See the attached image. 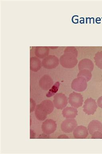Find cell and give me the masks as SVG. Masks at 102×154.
Returning <instances> with one entry per match:
<instances>
[{"label":"cell","instance_id":"6da1fadb","mask_svg":"<svg viewBox=\"0 0 102 154\" xmlns=\"http://www.w3.org/2000/svg\"><path fill=\"white\" fill-rule=\"evenodd\" d=\"M54 103L50 100L43 101L40 104L36 106L35 114L36 118L40 121H44L48 114L52 112L54 109Z\"/></svg>","mask_w":102,"mask_h":154},{"label":"cell","instance_id":"7a4b0ae2","mask_svg":"<svg viewBox=\"0 0 102 154\" xmlns=\"http://www.w3.org/2000/svg\"><path fill=\"white\" fill-rule=\"evenodd\" d=\"M77 56L69 53H64V54L60 57V62L64 68H72L77 64Z\"/></svg>","mask_w":102,"mask_h":154},{"label":"cell","instance_id":"3957f363","mask_svg":"<svg viewBox=\"0 0 102 154\" xmlns=\"http://www.w3.org/2000/svg\"><path fill=\"white\" fill-rule=\"evenodd\" d=\"M88 130L92 138H102V123L98 120H93L89 124Z\"/></svg>","mask_w":102,"mask_h":154},{"label":"cell","instance_id":"277c9868","mask_svg":"<svg viewBox=\"0 0 102 154\" xmlns=\"http://www.w3.org/2000/svg\"><path fill=\"white\" fill-rule=\"evenodd\" d=\"M53 103L54 106L57 109H64L68 104V98L64 94L62 93H59L56 94L54 96Z\"/></svg>","mask_w":102,"mask_h":154},{"label":"cell","instance_id":"5b68a950","mask_svg":"<svg viewBox=\"0 0 102 154\" xmlns=\"http://www.w3.org/2000/svg\"><path fill=\"white\" fill-rule=\"evenodd\" d=\"M87 82L86 79L83 77H77L72 82V88L77 92L84 91L87 88Z\"/></svg>","mask_w":102,"mask_h":154},{"label":"cell","instance_id":"8992f818","mask_svg":"<svg viewBox=\"0 0 102 154\" xmlns=\"http://www.w3.org/2000/svg\"><path fill=\"white\" fill-rule=\"evenodd\" d=\"M59 61L58 58L55 55H48L42 61V65L47 69H53L58 66Z\"/></svg>","mask_w":102,"mask_h":154},{"label":"cell","instance_id":"52a82bcc","mask_svg":"<svg viewBox=\"0 0 102 154\" xmlns=\"http://www.w3.org/2000/svg\"><path fill=\"white\" fill-rule=\"evenodd\" d=\"M98 107L95 100L90 97L85 101L83 107V111L87 115H93L96 111Z\"/></svg>","mask_w":102,"mask_h":154},{"label":"cell","instance_id":"ba28073f","mask_svg":"<svg viewBox=\"0 0 102 154\" xmlns=\"http://www.w3.org/2000/svg\"><path fill=\"white\" fill-rule=\"evenodd\" d=\"M68 100L69 103L72 106L77 108L82 106L83 102V97L81 94L73 92L69 94Z\"/></svg>","mask_w":102,"mask_h":154},{"label":"cell","instance_id":"9c48e42d","mask_svg":"<svg viewBox=\"0 0 102 154\" xmlns=\"http://www.w3.org/2000/svg\"><path fill=\"white\" fill-rule=\"evenodd\" d=\"M77 126V123L74 119H66L61 125L62 131L65 133H69L74 131Z\"/></svg>","mask_w":102,"mask_h":154},{"label":"cell","instance_id":"30bf717a","mask_svg":"<svg viewBox=\"0 0 102 154\" xmlns=\"http://www.w3.org/2000/svg\"><path fill=\"white\" fill-rule=\"evenodd\" d=\"M57 128L56 121L51 119H48L43 123L42 126V132L46 134L54 133Z\"/></svg>","mask_w":102,"mask_h":154},{"label":"cell","instance_id":"8fae6325","mask_svg":"<svg viewBox=\"0 0 102 154\" xmlns=\"http://www.w3.org/2000/svg\"><path fill=\"white\" fill-rule=\"evenodd\" d=\"M39 85L43 90L47 91L52 87L54 84L52 78L48 75H45L39 81Z\"/></svg>","mask_w":102,"mask_h":154},{"label":"cell","instance_id":"7c38bea8","mask_svg":"<svg viewBox=\"0 0 102 154\" xmlns=\"http://www.w3.org/2000/svg\"><path fill=\"white\" fill-rule=\"evenodd\" d=\"M73 135L76 138H86L88 136V130L84 126H78L74 129Z\"/></svg>","mask_w":102,"mask_h":154},{"label":"cell","instance_id":"4fadbf2b","mask_svg":"<svg viewBox=\"0 0 102 154\" xmlns=\"http://www.w3.org/2000/svg\"><path fill=\"white\" fill-rule=\"evenodd\" d=\"M94 65L93 61L89 59L86 58L83 59L79 63L78 68L79 71L86 69L92 72L94 69Z\"/></svg>","mask_w":102,"mask_h":154},{"label":"cell","instance_id":"5bb4252c","mask_svg":"<svg viewBox=\"0 0 102 154\" xmlns=\"http://www.w3.org/2000/svg\"><path fill=\"white\" fill-rule=\"evenodd\" d=\"M63 116L66 119H74L78 114V110L74 107H67L62 111Z\"/></svg>","mask_w":102,"mask_h":154},{"label":"cell","instance_id":"9a60e30c","mask_svg":"<svg viewBox=\"0 0 102 154\" xmlns=\"http://www.w3.org/2000/svg\"><path fill=\"white\" fill-rule=\"evenodd\" d=\"M49 48L47 47H36L35 49L36 56L40 59H43L48 55Z\"/></svg>","mask_w":102,"mask_h":154},{"label":"cell","instance_id":"2e32d148","mask_svg":"<svg viewBox=\"0 0 102 154\" xmlns=\"http://www.w3.org/2000/svg\"><path fill=\"white\" fill-rule=\"evenodd\" d=\"M42 62L38 58L33 57L30 59V69L33 72H36L40 69Z\"/></svg>","mask_w":102,"mask_h":154},{"label":"cell","instance_id":"e0dca14e","mask_svg":"<svg viewBox=\"0 0 102 154\" xmlns=\"http://www.w3.org/2000/svg\"><path fill=\"white\" fill-rule=\"evenodd\" d=\"M77 77H82L86 79L87 82L92 79V72L89 70L84 69L80 71L78 73Z\"/></svg>","mask_w":102,"mask_h":154},{"label":"cell","instance_id":"ac0fdd59","mask_svg":"<svg viewBox=\"0 0 102 154\" xmlns=\"http://www.w3.org/2000/svg\"><path fill=\"white\" fill-rule=\"evenodd\" d=\"M95 62L99 68L102 69V51H99L94 57Z\"/></svg>","mask_w":102,"mask_h":154},{"label":"cell","instance_id":"d6986e66","mask_svg":"<svg viewBox=\"0 0 102 154\" xmlns=\"http://www.w3.org/2000/svg\"><path fill=\"white\" fill-rule=\"evenodd\" d=\"M59 85L60 83L59 82H57L55 83L54 85L52 86V87L51 88V89H50V91H49L48 93V94L47 95V97H50V96L56 93L58 91Z\"/></svg>","mask_w":102,"mask_h":154},{"label":"cell","instance_id":"ffe728a7","mask_svg":"<svg viewBox=\"0 0 102 154\" xmlns=\"http://www.w3.org/2000/svg\"><path fill=\"white\" fill-rule=\"evenodd\" d=\"M64 53H69L78 56V51L74 47H68L65 49Z\"/></svg>","mask_w":102,"mask_h":154},{"label":"cell","instance_id":"44dd1931","mask_svg":"<svg viewBox=\"0 0 102 154\" xmlns=\"http://www.w3.org/2000/svg\"><path fill=\"white\" fill-rule=\"evenodd\" d=\"M30 102H31V108H30V110H31V112H33L34 111L35 109L36 108V102L34 100L32 99H31L30 100Z\"/></svg>","mask_w":102,"mask_h":154},{"label":"cell","instance_id":"7402d4cb","mask_svg":"<svg viewBox=\"0 0 102 154\" xmlns=\"http://www.w3.org/2000/svg\"><path fill=\"white\" fill-rule=\"evenodd\" d=\"M98 106H99L100 108H102V96H101L98 100Z\"/></svg>","mask_w":102,"mask_h":154},{"label":"cell","instance_id":"603a6c76","mask_svg":"<svg viewBox=\"0 0 102 154\" xmlns=\"http://www.w3.org/2000/svg\"><path fill=\"white\" fill-rule=\"evenodd\" d=\"M58 138H69V137L68 136L66 135L65 134H62L61 135H60L59 137H58Z\"/></svg>","mask_w":102,"mask_h":154}]
</instances>
